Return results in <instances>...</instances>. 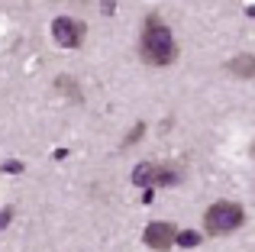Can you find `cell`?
<instances>
[{
    "mask_svg": "<svg viewBox=\"0 0 255 252\" xmlns=\"http://www.w3.org/2000/svg\"><path fill=\"white\" fill-rule=\"evenodd\" d=\"M142 132H145V123H136V129H132V132H126L123 145H132V142H139V139H142Z\"/></svg>",
    "mask_w": 255,
    "mask_h": 252,
    "instance_id": "cell-9",
    "label": "cell"
},
{
    "mask_svg": "<svg viewBox=\"0 0 255 252\" xmlns=\"http://www.w3.org/2000/svg\"><path fill=\"white\" fill-rule=\"evenodd\" d=\"M10 220H13V210H10V207H3V210H0V230H3Z\"/></svg>",
    "mask_w": 255,
    "mask_h": 252,
    "instance_id": "cell-11",
    "label": "cell"
},
{
    "mask_svg": "<svg viewBox=\"0 0 255 252\" xmlns=\"http://www.w3.org/2000/svg\"><path fill=\"white\" fill-rule=\"evenodd\" d=\"M174 236H178V230H174V223L155 220V223H149V227H145L142 240H145V246H149V249H158V252H165V249H171Z\"/></svg>",
    "mask_w": 255,
    "mask_h": 252,
    "instance_id": "cell-4",
    "label": "cell"
},
{
    "mask_svg": "<svg viewBox=\"0 0 255 252\" xmlns=\"http://www.w3.org/2000/svg\"><path fill=\"white\" fill-rule=\"evenodd\" d=\"M139 52H142V62L158 65V68H165V65H171L174 58H178V42H174L171 29L158 19V13H149V16H145Z\"/></svg>",
    "mask_w": 255,
    "mask_h": 252,
    "instance_id": "cell-1",
    "label": "cell"
},
{
    "mask_svg": "<svg viewBox=\"0 0 255 252\" xmlns=\"http://www.w3.org/2000/svg\"><path fill=\"white\" fill-rule=\"evenodd\" d=\"M174 243H178V246H197V243H200V233H194V230H184V233L174 236Z\"/></svg>",
    "mask_w": 255,
    "mask_h": 252,
    "instance_id": "cell-8",
    "label": "cell"
},
{
    "mask_svg": "<svg viewBox=\"0 0 255 252\" xmlns=\"http://www.w3.org/2000/svg\"><path fill=\"white\" fill-rule=\"evenodd\" d=\"M84 23L75 16H55L52 19V39H55L62 49H78L84 42Z\"/></svg>",
    "mask_w": 255,
    "mask_h": 252,
    "instance_id": "cell-3",
    "label": "cell"
},
{
    "mask_svg": "<svg viewBox=\"0 0 255 252\" xmlns=\"http://www.w3.org/2000/svg\"><path fill=\"white\" fill-rule=\"evenodd\" d=\"M152 178H155V165H149V162L136 165V171H132V184H139V188H152Z\"/></svg>",
    "mask_w": 255,
    "mask_h": 252,
    "instance_id": "cell-7",
    "label": "cell"
},
{
    "mask_svg": "<svg viewBox=\"0 0 255 252\" xmlns=\"http://www.w3.org/2000/svg\"><path fill=\"white\" fill-rule=\"evenodd\" d=\"M0 171H6V175H19L23 165H19V162H3V165H0Z\"/></svg>",
    "mask_w": 255,
    "mask_h": 252,
    "instance_id": "cell-10",
    "label": "cell"
},
{
    "mask_svg": "<svg viewBox=\"0 0 255 252\" xmlns=\"http://www.w3.org/2000/svg\"><path fill=\"white\" fill-rule=\"evenodd\" d=\"M243 220H246V210L233 201H217L213 207H207V214H204V227H207L210 236L233 233V230L243 227Z\"/></svg>",
    "mask_w": 255,
    "mask_h": 252,
    "instance_id": "cell-2",
    "label": "cell"
},
{
    "mask_svg": "<svg viewBox=\"0 0 255 252\" xmlns=\"http://www.w3.org/2000/svg\"><path fill=\"white\" fill-rule=\"evenodd\" d=\"M181 184V171L168 168V165H155V178H152V188H174Z\"/></svg>",
    "mask_w": 255,
    "mask_h": 252,
    "instance_id": "cell-6",
    "label": "cell"
},
{
    "mask_svg": "<svg viewBox=\"0 0 255 252\" xmlns=\"http://www.w3.org/2000/svg\"><path fill=\"white\" fill-rule=\"evenodd\" d=\"M226 68L236 78H255V55H249V52H246V55H236Z\"/></svg>",
    "mask_w": 255,
    "mask_h": 252,
    "instance_id": "cell-5",
    "label": "cell"
}]
</instances>
